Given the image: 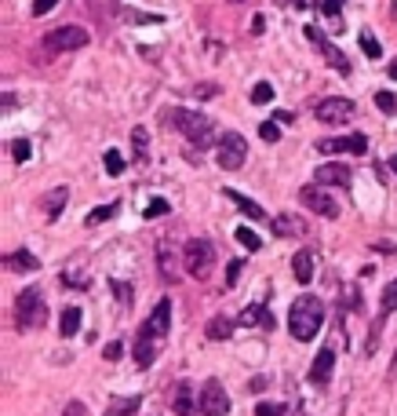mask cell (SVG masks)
Wrapping results in <instances>:
<instances>
[{
	"label": "cell",
	"instance_id": "6da1fadb",
	"mask_svg": "<svg viewBox=\"0 0 397 416\" xmlns=\"http://www.w3.org/2000/svg\"><path fill=\"white\" fill-rule=\"evenodd\" d=\"M321 329H325V303L317 296H299L288 311V332L299 343H310V340H317Z\"/></svg>",
	"mask_w": 397,
	"mask_h": 416
},
{
	"label": "cell",
	"instance_id": "7a4b0ae2",
	"mask_svg": "<svg viewBox=\"0 0 397 416\" xmlns=\"http://www.w3.org/2000/svg\"><path fill=\"white\" fill-rule=\"evenodd\" d=\"M164 121L176 128V132H182L189 142H194V147H212V139H215L212 121L204 117V114H194V110L176 106V110H168V114H164Z\"/></svg>",
	"mask_w": 397,
	"mask_h": 416
},
{
	"label": "cell",
	"instance_id": "3957f363",
	"mask_svg": "<svg viewBox=\"0 0 397 416\" xmlns=\"http://www.w3.org/2000/svg\"><path fill=\"white\" fill-rule=\"evenodd\" d=\"M182 267L189 278H208L212 267H215V245L208 237H189L186 248H182Z\"/></svg>",
	"mask_w": 397,
	"mask_h": 416
},
{
	"label": "cell",
	"instance_id": "277c9868",
	"mask_svg": "<svg viewBox=\"0 0 397 416\" xmlns=\"http://www.w3.org/2000/svg\"><path fill=\"white\" fill-rule=\"evenodd\" d=\"M15 318H19V329H40L47 322V307L40 289H26L19 292V303H15Z\"/></svg>",
	"mask_w": 397,
	"mask_h": 416
},
{
	"label": "cell",
	"instance_id": "5b68a950",
	"mask_svg": "<svg viewBox=\"0 0 397 416\" xmlns=\"http://www.w3.org/2000/svg\"><path fill=\"white\" fill-rule=\"evenodd\" d=\"M197 409L201 416H230V394L219 380H204L197 391Z\"/></svg>",
	"mask_w": 397,
	"mask_h": 416
},
{
	"label": "cell",
	"instance_id": "8992f818",
	"mask_svg": "<svg viewBox=\"0 0 397 416\" xmlns=\"http://www.w3.org/2000/svg\"><path fill=\"white\" fill-rule=\"evenodd\" d=\"M244 157H248V142L244 135H237V132H226L219 139V150H215V161L222 172H237L244 165Z\"/></svg>",
	"mask_w": 397,
	"mask_h": 416
},
{
	"label": "cell",
	"instance_id": "52a82bcc",
	"mask_svg": "<svg viewBox=\"0 0 397 416\" xmlns=\"http://www.w3.org/2000/svg\"><path fill=\"white\" fill-rule=\"evenodd\" d=\"M88 40L91 37H88L84 26H59L44 37V47L47 52H77V47H84Z\"/></svg>",
	"mask_w": 397,
	"mask_h": 416
},
{
	"label": "cell",
	"instance_id": "ba28073f",
	"mask_svg": "<svg viewBox=\"0 0 397 416\" xmlns=\"http://www.w3.org/2000/svg\"><path fill=\"white\" fill-rule=\"evenodd\" d=\"M303 34H306V40L317 47V52L325 55V62H328L332 70H336V73H350V59H346V55L339 52V47H336V44H332V40L321 34V29H317V26H306Z\"/></svg>",
	"mask_w": 397,
	"mask_h": 416
},
{
	"label": "cell",
	"instance_id": "9c48e42d",
	"mask_svg": "<svg viewBox=\"0 0 397 416\" xmlns=\"http://www.w3.org/2000/svg\"><path fill=\"white\" fill-rule=\"evenodd\" d=\"M299 201H303V205L310 208V212L325 216V219H336V216H339V205H336V198H328L321 183H310V186H303V190H299Z\"/></svg>",
	"mask_w": 397,
	"mask_h": 416
},
{
	"label": "cell",
	"instance_id": "30bf717a",
	"mask_svg": "<svg viewBox=\"0 0 397 416\" xmlns=\"http://www.w3.org/2000/svg\"><path fill=\"white\" fill-rule=\"evenodd\" d=\"M354 99H321L313 106V114L321 124H343L346 117H354Z\"/></svg>",
	"mask_w": 397,
	"mask_h": 416
},
{
	"label": "cell",
	"instance_id": "8fae6325",
	"mask_svg": "<svg viewBox=\"0 0 397 416\" xmlns=\"http://www.w3.org/2000/svg\"><path fill=\"white\" fill-rule=\"evenodd\" d=\"M332 369H336V350L321 347V350H317V358H313V365H310V383H313V387H328Z\"/></svg>",
	"mask_w": 397,
	"mask_h": 416
},
{
	"label": "cell",
	"instance_id": "7c38bea8",
	"mask_svg": "<svg viewBox=\"0 0 397 416\" xmlns=\"http://www.w3.org/2000/svg\"><path fill=\"white\" fill-rule=\"evenodd\" d=\"M321 154H368V139L364 135H346V139H321L317 142Z\"/></svg>",
	"mask_w": 397,
	"mask_h": 416
},
{
	"label": "cell",
	"instance_id": "4fadbf2b",
	"mask_svg": "<svg viewBox=\"0 0 397 416\" xmlns=\"http://www.w3.org/2000/svg\"><path fill=\"white\" fill-rule=\"evenodd\" d=\"M146 329L157 336V340H164V336L171 332V299H168V296H164L161 303H157L153 314L146 318Z\"/></svg>",
	"mask_w": 397,
	"mask_h": 416
},
{
	"label": "cell",
	"instance_id": "5bb4252c",
	"mask_svg": "<svg viewBox=\"0 0 397 416\" xmlns=\"http://www.w3.org/2000/svg\"><path fill=\"white\" fill-rule=\"evenodd\" d=\"M153 358H157V336H153L146 325H142L139 340H135V365H139V369H150Z\"/></svg>",
	"mask_w": 397,
	"mask_h": 416
},
{
	"label": "cell",
	"instance_id": "9a60e30c",
	"mask_svg": "<svg viewBox=\"0 0 397 416\" xmlns=\"http://www.w3.org/2000/svg\"><path fill=\"white\" fill-rule=\"evenodd\" d=\"M171 409H176L179 416H197V394L189 383H176V391H171Z\"/></svg>",
	"mask_w": 397,
	"mask_h": 416
},
{
	"label": "cell",
	"instance_id": "2e32d148",
	"mask_svg": "<svg viewBox=\"0 0 397 416\" xmlns=\"http://www.w3.org/2000/svg\"><path fill=\"white\" fill-rule=\"evenodd\" d=\"M313 179L321 183V186H346V183L354 179V175H350V168H346V165H336V161H332V165H321V168H317Z\"/></svg>",
	"mask_w": 397,
	"mask_h": 416
},
{
	"label": "cell",
	"instance_id": "e0dca14e",
	"mask_svg": "<svg viewBox=\"0 0 397 416\" xmlns=\"http://www.w3.org/2000/svg\"><path fill=\"white\" fill-rule=\"evenodd\" d=\"M4 267L15 270V274H29V270H40V260H37L33 252L19 248V252H8V255H4Z\"/></svg>",
	"mask_w": 397,
	"mask_h": 416
},
{
	"label": "cell",
	"instance_id": "ac0fdd59",
	"mask_svg": "<svg viewBox=\"0 0 397 416\" xmlns=\"http://www.w3.org/2000/svg\"><path fill=\"white\" fill-rule=\"evenodd\" d=\"M270 223H274V234L277 237H303L306 234V223L299 219V216H288V212L277 216V219H270Z\"/></svg>",
	"mask_w": 397,
	"mask_h": 416
},
{
	"label": "cell",
	"instance_id": "d6986e66",
	"mask_svg": "<svg viewBox=\"0 0 397 416\" xmlns=\"http://www.w3.org/2000/svg\"><path fill=\"white\" fill-rule=\"evenodd\" d=\"M226 198H230V205H237V208H241V212H244L248 219H259V223L266 219V208H263L259 201H251V198H244V194H241V190H230V186H226Z\"/></svg>",
	"mask_w": 397,
	"mask_h": 416
},
{
	"label": "cell",
	"instance_id": "ffe728a7",
	"mask_svg": "<svg viewBox=\"0 0 397 416\" xmlns=\"http://www.w3.org/2000/svg\"><path fill=\"white\" fill-rule=\"evenodd\" d=\"M241 325H259V329H274V314H270L263 303H251L241 311Z\"/></svg>",
	"mask_w": 397,
	"mask_h": 416
},
{
	"label": "cell",
	"instance_id": "44dd1931",
	"mask_svg": "<svg viewBox=\"0 0 397 416\" xmlns=\"http://www.w3.org/2000/svg\"><path fill=\"white\" fill-rule=\"evenodd\" d=\"M292 274H295L299 285H310V281H313V255H310L306 248H299V252H295V260H292Z\"/></svg>",
	"mask_w": 397,
	"mask_h": 416
},
{
	"label": "cell",
	"instance_id": "7402d4cb",
	"mask_svg": "<svg viewBox=\"0 0 397 416\" xmlns=\"http://www.w3.org/2000/svg\"><path fill=\"white\" fill-rule=\"evenodd\" d=\"M66 201H70V190H66V186H59L55 194H47V198H44V216H47V219H59V216H62V208H66Z\"/></svg>",
	"mask_w": 397,
	"mask_h": 416
},
{
	"label": "cell",
	"instance_id": "603a6c76",
	"mask_svg": "<svg viewBox=\"0 0 397 416\" xmlns=\"http://www.w3.org/2000/svg\"><path fill=\"white\" fill-rule=\"evenodd\" d=\"M139 406H142V398H114V402H109V409H106L102 416H132Z\"/></svg>",
	"mask_w": 397,
	"mask_h": 416
},
{
	"label": "cell",
	"instance_id": "cb8c5ba5",
	"mask_svg": "<svg viewBox=\"0 0 397 416\" xmlns=\"http://www.w3.org/2000/svg\"><path fill=\"white\" fill-rule=\"evenodd\" d=\"M77 329H81V311L66 307V311H62V318H59V332L62 336H77Z\"/></svg>",
	"mask_w": 397,
	"mask_h": 416
},
{
	"label": "cell",
	"instance_id": "d4e9b609",
	"mask_svg": "<svg viewBox=\"0 0 397 416\" xmlns=\"http://www.w3.org/2000/svg\"><path fill=\"white\" fill-rule=\"evenodd\" d=\"M157 260H161V274H164V278H176V270H171V263H176V255H171L168 237H161V242H157Z\"/></svg>",
	"mask_w": 397,
	"mask_h": 416
},
{
	"label": "cell",
	"instance_id": "484cf974",
	"mask_svg": "<svg viewBox=\"0 0 397 416\" xmlns=\"http://www.w3.org/2000/svg\"><path fill=\"white\" fill-rule=\"evenodd\" d=\"M357 40H361V52L368 55V59H379V55H383V44H379V40L372 37V29H361Z\"/></svg>",
	"mask_w": 397,
	"mask_h": 416
},
{
	"label": "cell",
	"instance_id": "4316f807",
	"mask_svg": "<svg viewBox=\"0 0 397 416\" xmlns=\"http://www.w3.org/2000/svg\"><path fill=\"white\" fill-rule=\"evenodd\" d=\"M117 208H120L117 201H109V205H99V208H95V212H91V216L84 219V223H88V227H99V223H106V219H114V216H117Z\"/></svg>",
	"mask_w": 397,
	"mask_h": 416
},
{
	"label": "cell",
	"instance_id": "83f0119b",
	"mask_svg": "<svg viewBox=\"0 0 397 416\" xmlns=\"http://www.w3.org/2000/svg\"><path fill=\"white\" fill-rule=\"evenodd\" d=\"M204 332H208V340H230L233 325L226 322V318H212V322H208V329H204Z\"/></svg>",
	"mask_w": 397,
	"mask_h": 416
},
{
	"label": "cell",
	"instance_id": "f1b7e54d",
	"mask_svg": "<svg viewBox=\"0 0 397 416\" xmlns=\"http://www.w3.org/2000/svg\"><path fill=\"white\" fill-rule=\"evenodd\" d=\"M237 242H241L248 252H259V245H263V237L251 230V227H237Z\"/></svg>",
	"mask_w": 397,
	"mask_h": 416
},
{
	"label": "cell",
	"instance_id": "f546056e",
	"mask_svg": "<svg viewBox=\"0 0 397 416\" xmlns=\"http://www.w3.org/2000/svg\"><path fill=\"white\" fill-rule=\"evenodd\" d=\"M270 99H274V84H266V81H259L256 88H251V103H256V106H266Z\"/></svg>",
	"mask_w": 397,
	"mask_h": 416
},
{
	"label": "cell",
	"instance_id": "4dcf8cb0",
	"mask_svg": "<svg viewBox=\"0 0 397 416\" xmlns=\"http://www.w3.org/2000/svg\"><path fill=\"white\" fill-rule=\"evenodd\" d=\"M259 139H263V142H277V139H281V124H277L274 117L263 121V124H259Z\"/></svg>",
	"mask_w": 397,
	"mask_h": 416
},
{
	"label": "cell",
	"instance_id": "1f68e13d",
	"mask_svg": "<svg viewBox=\"0 0 397 416\" xmlns=\"http://www.w3.org/2000/svg\"><path fill=\"white\" fill-rule=\"evenodd\" d=\"M379 303H383V314H394L397 311V278L383 289V299H379Z\"/></svg>",
	"mask_w": 397,
	"mask_h": 416
},
{
	"label": "cell",
	"instance_id": "d6a6232c",
	"mask_svg": "<svg viewBox=\"0 0 397 416\" xmlns=\"http://www.w3.org/2000/svg\"><path fill=\"white\" fill-rule=\"evenodd\" d=\"M375 106L383 114H397V95L394 91H375Z\"/></svg>",
	"mask_w": 397,
	"mask_h": 416
},
{
	"label": "cell",
	"instance_id": "836d02e7",
	"mask_svg": "<svg viewBox=\"0 0 397 416\" xmlns=\"http://www.w3.org/2000/svg\"><path fill=\"white\" fill-rule=\"evenodd\" d=\"M11 157H15V161H29V157H33L29 139H15V142H11Z\"/></svg>",
	"mask_w": 397,
	"mask_h": 416
},
{
	"label": "cell",
	"instance_id": "e575fe53",
	"mask_svg": "<svg viewBox=\"0 0 397 416\" xmlns=\"http://www.w3.org/2000/svg\"><path fill=\"white\" fill-rule=\"evenodd\" d=\"M102 165H106V172H109V175H120V172H124V157H120L117 150H106Z\"/></svg>",
	"mask_w": 397,
	"mask_h": 416
},
{
	"label": "cell",
	"instance_id": "d590c367",
	"mask_svg": "<svg viewBox=\"0 0 397 416\" xmlns=\"http://www.w3.org/2000/svg\"><path fill=\"white\" fill-rule=\"evenodd\" d=\"M281 413H288V406H281V402H259L256 406V416H281Z\"/></svg>",
	"mask_w": 397,
	"mask_h": 416
},
{
	"label": "cell",
	"instance_id": "8d00e7d4",
	"mask_svg": "<svg viewBox=\"0 0 397 416\" xmlns=\"http://www.w3.org/2000/svg\"><path fill=\"white\" fill-rule=\"evenodd\" d=\"M164 212H171V205L164 198H153L150 208H146V219H157V216H164Z\"/></svg>",
	"mask_w": 397,
	"mask_h": 416
},
{
	"label": "cell",
	"instance_id": "74e56055",
	"mask_svg": "<svg viewBox=\"0 0 397 416\" xmlns=\"http://www.w3.org/2000/svg\"><path fill=\"white\" fill-rule=\"evenodd\" d=\"M62 281L73 285V289H84V285H88V274H81V270H66V274H62Z\"/></svg>",
	"mask_w": 397,
	"mask_h": 416
},
{
	"label": "cell",
	"instance_id": "f35d334b",
	"mask_svg": "<svg viewBox=\"0 0 397 416\" xmlns=\"http://www.w3.org/2000/svg\"><path fill=\"white\" fill-rule=\"evenodd\" d=\"M109 289L117 292L120 303H132V285H128V281H109Z\"/></svg>",
	"mask_w": 397,
	"mask_h": 416
},
{
	"label": "cell",
	"instance_id": "ab89813d",
	"mask_svg": "<svg viewBox=\"0 0 397 416\" xmlns=\"http://www.w3.org/2000/svg\"><path fill=\"white\" fill-rule=\"evenodd\" d=\"M132 142H135V154L142 157V150H146V142H150V135H146V128H135V132H132Z\"/></svg>",
	"mask_w": 397,
	"mask_h": 416
},
{
	"label": "cell",
	"instance_id": "60d3db41",
	"mask_svg": "<svg viewBox=\"0 0 397 416\" xmlns=\"http://www.w3.org/2000/svg\"><path fill=\"white\" fill-rule=\"evenodd\" d=\"M241 267H244V260H230V267H226V285H237V278H241Z\"/></svg>",
	"mask_w": 397,
	"mask_h": 416
},
{
	"label": "cell",
	"instance_id": "b9f144b4",
	"mask_svg": "<svg viewBox=\"0 0 397 416\" xmlns=\"http://www.w3.org/2000/svg\"><path fill=\"white\" fill-rule=\"evenodd\" d=\"M120 355H124V347L114 340V343H106V350H102V358L106 362H120Z\"/></svg>",
	"mask_w": 397,
	"mask_h": 416
},
{
	"label": "cell",
	"instance_id": "7bdbcfd3",
	"mask_svg": "<svg viewBox=\"0 0 397 416\" xmlns=\"http://www.w3.org/2000/svg\"><path fill=\"white\" fill-rule=\"evenodd\" d=\"M132 22H161V15H150V11H128Z\"/></svg>",
	"mask_w": 397,
	"mask_h": 416
},
{
	"label": "cell",
	"instance_id": "ee69618b",
	"mask_svg": "<svg viewBox=\"0 0 397 416\" xmlns=\"http://www.w3.org/2000/svg\"><path fill=\"white\" fill-rule=\"evenodd\" d=\"M194 95H201V99H215V95H219V84H197Z\"/></svg>",
	"mask_w": 397,
	"mask_h": 416
},
{
	"label": "cell",
	"instance_id": "f6af8a7d",
	"mask_svg": "<svg viewBox=\"0 0 397 416\" xmlns=\"http://www.w3.org/2000/svg\"><path fill=\"white\" fill-rule=\"evenodd\" d=\"M59 4V0H33V15H37V19H40V15H47V11H52Z\"/></svg>",
	"mask_w": 397,
	"mask_h": 416
},
{
	"label": "cell",
	"instance_id": "bcb514c9",
	"mask_svg": "<svg viewBox=\"0 0 397 416\" xmlns=\"http://www.w3.org/2000/svg\"><path fill=\"white\" fill-rule=\"evenodd\" d=\"M343 4H346V0H321V11H325V15H339Z\"/></svg>",
	"mask_w": 397,
	"mask_h": 416
},
{
	"label": "cell",
	"instance_id": "7dc6e473",
	"mask_svg": "<svg viewBox=\"0 0 397 416\" xmlns=\"http://www.w3.org/2000/svg\"><path fill=\"white\" fill-rule=\"evenodd\" d=\"M84 413H88V409H84V402H70V406L62 409L59 416H84Z\"/></svg>",
	"mask_w": 397,
	"mask_h": 416
},
{
	"label": "cell",
	"instance_id": "c3c4849f",
	"mask_svg": "<svg viewBox=\"0 0 397 416\" xmlns=\"http://www.w3.org/2000/svg\"><path fill=\"white\" fill-rule=\"evenodd\" d=\"M274 121H277V124H292L295 117L288 114V110H277V114H274Z\"/></svg>",
	"mask_w": 397,
	"mask_h": 416
},
{
	"label": "cell",
	"instance_id": "681fc988",
	"mask_svg": "<svg viewBox=\"0 0 397 416\" xmlns=\"http://www.w3.org/2000/svg\"><path fill=\"white\" fill-rule=\"evenodd\" d=\"M390 172H394V175H397V154H394V157H390Z\"/></svg>",
	"mask_w": 397,
	"mask_h": 416
},
{
	"label": "cell",
	"instance_id": "f907efd6",
	"mask_svg": "<svg viewBox=\"0 0 397 416\" xmlns=\"http://www.w3.org/2000/svg\"><path fill=\"white\" fill-rule=\"evenodd\" d=\"M390 77H394V81H397V62H394V66H390Z\"/></svg>",
	"mask_w": 397,
	"mask_h": 416
},
{
	"label": "cell",
	"instance_id": "816d5d0a",
	"mask_svg": "<svg viewBox=\"0 0 397 416\" xmlns=\"http://www.w3.org/2000/svg\"><path fill=\"white\" fill-rule=\"evenodd\" d=\"M394 369H397V355H394Z\"/></svg>",
	"mask_w": 397,
	"mask_h": 416
}]
</instances>
